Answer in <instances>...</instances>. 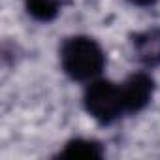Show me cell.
I'll return each instance as SVG.
<instances>
[{
	"label": "cell",
	"mask_w": 160,
	"mask_h": 160,
	"mask_svg": "<svg viewBox=\"0 0 160 160\" xmlns=\"http://www.w3.org/2000/svg\"><path fill=\"white\" fill-rule=\"evenodd\" d=\"M60 64L75 81H91L104 70L106 55L92 38L73 36L66 40L60 49Z\"/></svg>",
	"instance_id": "obj_1"
},
{
	"label": "cell",
	"mask_w": 160,
	"mask_h": 160,
	"mask_svg": "<svg viewBox=\"0 0 160 160\" xmlns=\"http://www.w3.org/2000/svg\"><path fill=\"white\" fill-rule=\"evenodd\" d=\"M87 113L102 124H111L121 115L126 113L121 85H113L111 81H92L85 91L83 98Z\"/></svg>",
	"instance_id": "obj_2"
},
{
	"label": "cell",
	"mask_w": 160,
	"mask_h": 160,
	"mask_svg": "<svg viewBox=\"0 0 160 160\" xmlns=\"http://www.w3.org/2000/svg\"><path fill=\"white\" fill-rule=\"evenodd\" d=\"M121 91H122V100H124L126 113H138L143 108H147V104L151 102L154 83L147 73L139 72V73H134L126 79L121 85Z\"/></svg>",
	"instance_id": "obj_3"
},
{
	"label": "cell",
	"mask_w": 160,
	"mask_h": 160,
	"mask_svg": "<svg viewBox=\"0 0 160 160\" xmlns=\"http://www.w3.org/2000/svg\"><path fill=\"white\" fill-rule=\"evenodd\" d=\"M132 43H134V53L141 64L145 66L160 64V27L136 34Z\"/></svg>",
	"instance_id": "obj_4"
},
{
	"label": "cell",
	"mask_w": 160,
	"mask_h": 160,
	"mask_svg": "<svg viewBox=\"0 0 160 160\" xmlns=\"http://www.w3.org/2000/svg\"><path fill=\"white\" fill-rule=\"evenodd\" d=\"M60 158H75V160H96L104 156V147L94 139L77 138L66 143V147L58 152Z\"/></svg>",
	"instance_id": "obj_5"
},
{
	"label": "cell",
	"mask_w": 160,
	"mask_h": 160,
	"mask_svg": "<svg viewBox=\"0 0 160 160\" xmlns=\"http://www.w3.org/2000/svg\"><path fill=\"white\" fill-rule=\"evenodd\" d=\"M25 8L28 15H32L36 21L49 23L58 15L60 2L58 0H25Z\"/></svg>",
	"instance_id": "obj_6"
},
{
	"label": "cell",
	"mask_w": 160,
	"mask_h": 160,
	"mask_svg": "<svg viewBox=\"0 0 160 160\" xmlns=\"http://www.w3.org/2000/svg\"><path fill=\"white\" fill-rule=\"evenodd\" d=\"M132 4H136V6H151V4H154L156 0H130Z\"/></svg>",
	"instance_id": "obj_7"
}]
</instances>
